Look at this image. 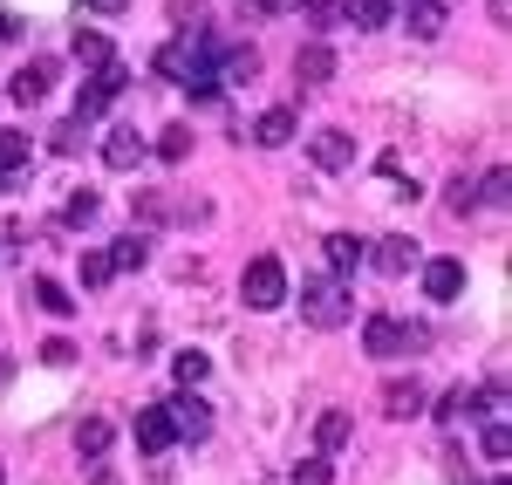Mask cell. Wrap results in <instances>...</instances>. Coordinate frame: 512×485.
I'll return each mask as SVG.
<instances>
[{"instance_id": "obj_1", "label": "cell", "mask_w": 512, "mask_h": 485, "mask_svg": "<svg viewBox=\"0 0 512 485\" xmlns=\"http://www.w3.org/2000/svg\"><path fill=\"white\" fill-rule=\"evenodd\" d=\"M301 315H308V328H349V315H355L349 281L342 274H315L301 287Z\"/></svg>"}, {"instance_id": "obj_2", "label": "cell", "mask_w": 512, "mask_h": 485, "mask_svg": "<svg viewBox=\"0 0 512 485\" xmlns=\"http://www.w3.org/2000/svg\"><path fill=\"white\" fill-rule=\"evenodd\" d=\"M362 349L369 356H417V349H431V328L396 322V315H369L362 322Z\"/></svg>"}, {"instance_id": "obj_3", "label": "cell", "mask_w": 512, "mask_h": 485, "mask_svg": "<svg viewBox=\"0 0 512 485\" xmlns=\"http://www.w3.org/2000/svg\"><path fill=\"white\" fill-rule=\"evenodd\" d=\"M239 294H246V308H253V315H267V308H280V301H287V274H280L274 253L246 260V274H239Z\"/></svg>"}, {"instance_id": "obj_4", "label": "cell", "mask_w": 512, "mask_h": 485, "mask_svg": "<svg viewBox=\"0 0 512 485\" xmlns=\"http://www.w3.org/2000/svg\"><path fill=\"white\" fill-rule=\"evenodd\" d=\"M123 89H130V69H123V62H103V69H96V76L76 89V117H82V123H96V117H103V110H110V103L123 96Z\"/></svg>"}, {"instance_id": "obj_5", "label": "cell", "mask_w": 512, "mask_h": 485, "mask_svg": "<svg viewBox=\"0 0 512 485\" xmlns=\"http://www.w3.org/2000/svg\"><path fill=\"white\" fill-rule=\"evenodd\" d=\"M164 410H171V431H178L185 445H205V438H212V404H205L198 390H178Z\"/></svg>"}, {"instance_id": "obj_6", "label": "cell", "mask_w": 512, "mask_h": 485, "mask_svg": "<svg viewBox=\"0 0 512 485\" xmlns=\"http://www.w3.org/2000/svg\"><path fill=\"white\" fill-rule=\"evenodd\" d=\"M424 410H431V390H424V376H390V383H383V417L410 424V417H424Z\"/></svg>"}, {"instance_id": "obj_7", "label": "cell", "mask_w": 512, "mask_h": 485, "mask_svg": "<svg viewBox=\"0 0 512 485\" xmlns=\"http://www.w3.org/2000/svg\"><path fill=\"white\" fill-rule=\"evenodd\" d=\"M417 281H424V301H458L465 294V267L451 253H437V260H417Z\"/></svg>"}, {"instance_id": "obj_8", "label": "cell", "mask_w": 512, "mask_h": 485, "mask_svg": "<svg viewBox=\"0 0 512 485\" xmlns=\"http://www.w3.org/2000/svg\"><path fill=\"white\" fill-rule=\"evenodd\" d=\"M48 89H55V55L21 62V69H14V82H7V96H14V103H41Z\"/></svg>"}, {"instance_id": "obj_9", "label": "cell", "mask_w": 512, "mask_h": 485, "mask_svg": "<svg viewBox=\"0 0 512 485\" xmlns=\"http://www.w3.org/2000/svg\"><path fill=\"white\" fill-rule=\"evenodd\" d=\"M328 76H335V48H328V41H301V55H294V82H301V96L321 89Z\"/></svg>"}, {"instance_id": "obj_10", "label": "cell", "mask_w": 512, "mask_h": 485, "mask_svg": "<svg viewBox=\"0 0 512 485\" xmlns=\"http://www.w3.org/2000/svg\"><path fill=\"white\" fill-rule=\"evenodd\" d=\"M308 158H315L321 171H349L355 164V137L349 130H315V137H308Z\"/></svg>"}, {"instance_id": "obj_11", "label": "cell", "mask_w": 512, "mask_h": 485, "mask_svg": "<svg viewBox=\"0 0 512 485\" xmlns=\"http://www.w3.org/2000/svg\"><path fill=\"white\" fill-rule=\"evenodd\" d=\"M369 260H376V274H417V240L410 233H390V240L369 246Z\"/></svg>"}, {"instance_id": "obj_12", "label": "cell", "mask_w": 512, "mask_h": 485, "mask_svg": "<svg viewBox=\"0 0 512 485\" xmlns=\"http://www.w3.org/2000/svg\"><path fill=\"white\" fill-rule=\"evenodd\" d=\"M144 151H151L144 130H110V137H103V164H110V171H137Z\"/></svg>"}, {"instance_id": "obj_13", "label": "cell", "mask_w": 512, "mask_h": 485, "mask_svg": "<svg viewBox=\"0 0 512 485\" xmlns=\"http://www.w3.org/2000/svg\"><path fill=\"white\" fill-rule=\"evenodd\" d=\"M164 445H178L171 410H164V404H144V410H137V451H164Z\"/></svg>"}, {"instance_id": "obj_14", "label": "cell", "mask_w": 512, "mask_h": 485, "mask_svg": "<svg viewBox=\"0 0 512 485\" xmlns=\"http://www.w3.org/2000/svg\"><path fill=\"white\" fill-rule=\"evenodd\" d=\"M28 301H35L41 315H55V322H69V315H76L69 287H62V281H48V274H35V281H28Z\"/></svg>"}, {"instance_id": "obj_15", "label": "cell", "mask_w": 512, "mask_h": 485, "mask_svg": "<svg viewBox=\"0 0 512 485\" xmlns=\"http://www.w3.org/2000/svg\"><path fill=\"white\" fill-rule=\"evenodd\" d=\"M253 144H260V151L294 144V110H260V117H253Z\"/></svg>"}, {"instance_id": "obj_16", "label": "cell", "mask_w": 512, "mask_h": 485, "mask_svg": "<svg viewBox=\"0 0 512 485\" xmlns=\"http://www.w3.org/2000/svg\"><path fill=\"white\" fill-rule=\"evenodd\" d=\"M219 82H260V48H219Z\"/></svg>"}, {"instance_id": "obj_17", "label": "cell", "mask_w": 512, "mask_h": 485, "mask_svg": "<svg viewBox=\"0 0 512 485\" xmlns=\"http://www.w3.org/2000/svg\"><path fill=\"white\" fill-rule=\"evenodd\" d=\"M403 28H410L417 41H437V35H444V0H410Z\"/></svg>"}, {"instance_id": "obj_18", "label": "cell", "mask_w": 512, "mask_h": 485, "mask_svg": "<svg viewBox=\"0 0 512 485\" xmlns=\"http://www.w3.org/2000/svg\"><path fill=\"white\" fill-rule=\"evenodd\" d=\"M328 267H335V274H355V267H362V260H369V246L355 240V233H328Z\"/></svg>"}, {"instance_id": "obj_19", "label": "cell", "mask_w": 512, "mask_h": 485, "mask_svg": "<svg viewBox=\"0 0 512 485\" xmlns=\"http://www.w3.org/2000/svg\"><path fill=\"white\" fill-rule=\"evenodd\" d=\"M349 438H355V417H349V410H321V424H315V445H321V451H342Z\"/></svg>"}, {"instance_id": "obj_20", "label": "cell", "mask_w": 512, "mask_h": 485, "mask_svg": "<svg viewBox=\"0 0 512 485\" xmlns=\"http://www.w3.org/2000/svg\"><path fill=\"white\" fill-rule=\"evenodd\" d=\"M144 260H151V240H144V233H123V240H110V267H117V274H137Z\"/></svg>"}, {"instance_id": "obj_21", "label": "cell", "mask_w": 512, "mask_h": 485, "mask_svg": "<svg viewBox=\"0 0 512 485\" xmlns=\"http://www.w3.org/2000/svg\"><path fill=\"white\" fill-rule=\"evenodd\" d=\"M335 7H342V21H349V28H362V35L390 21V0H335Z\"/></svg>"}, {"instance_id": "obj_22", "label": "cell", "mask_w": 512, "mask_h": 485, "mask_svg": "<svg viewBox=\"0 0 512 485\" xmlns=\"http://www.w3.org/2000/svg\"><path fill=\"white\" fill-rule=\"evenodd\" d=\"M151 151H158L164 164H185V158H192V123H164V130H158V144H151Z\"/></svg>"}, {"instance_id": "obj_23", "label": "cell", "mask_w": 512, "mask_h": 485, "mask_svg": "<svg viewBox=\"0 0 512 485\" xmlns=\"http://www.w3.org/2000/svg\"><path fill=\"white\" fill-rule=\"evenodd\" d=\"M110 438H117V431H110V417H82V424H76V451H82V458H103Z\"/></svg>"}, {"instance_id": "obj_24", "label": "cell", "mask_w": 512, "mask_h": 485, "mask_svg": "<svg viewBox=\"0 0 512 485\" xmlns=\"http://www.w3.org/2000/svg\"><path fill=\"white\" fill-rule=\"evenodd\" d=\"M76 62H89V69L117 62V48H110V35H103V28H76Z\"/></svg>"}, {"instance_id": "obj_25", "label": "cell", "mask_w": 512, "mask_h": 485, "mask_svg": "<svg viewBox=\"0 0 512 485\" xmlns=\"http://www.w3.org/2000/svg\"><path fill=\"white\" fill-rule=\"evenodd\" d=\"M28 158H35V144H28L21 130H0V178H14V171H28Z\"/></svg>"}, {"instance_id": "obj_26", "label": "cell", "mask_w": 512, "mask_h": 485, "mask_svg": "<svg viewBox=\"0 0 512 485\" xmlns=\"http://www.w3.org/2000/svg\"><path fill=\"white\" fill-rule=\"evenodd\" d=\"M478 404H485V397H478L472 383H458V390H444V404H437V417H444V424H458V417H478Z\"/></svg>"}, {"instance_id": "obj_27", "label": "cell", "mask_w": 512, "mask_h": 485, "mask_svg": "<svg viewBox=\"0 0 512 485\" xmlns=\"http://www.w3.org/2000/svg\"><path fill=\"white\" fill-rule=\"evenodd\" d=\"M82 130H89V123H55V130H48V151H55V158H82V144H89V137H82Z\"/></svg>"}, {"instance_id": "obj_28", "label": "cell", "mask_w": 512, "mask_h": 485, "mask_svg": "<svg viewBox=\"0 0 512 485\" xmlns=\"http://www.w3.org/2000/svg\"><path fill=\"white\" fill-rule=\"evenodd\" d=\"M205 369H212V356H198V349L171 356V376H178V390H198V383H205Z\"/></svg>"}, {"instance_id": "obj_29", "label": "cell", "mask_w": 512, "mask_h": 485, "mask_svg": "<svg viewBox=\"0 0 512 485\" xmlns=\"http://www.w3.org/2000/svg\"><path fill=\"white\" fill-rule=\"evenodd\" d=\"M96 212H103V199H96V192H76V199L62 205V226H89Z\"/></svg>"}, {"instance_id": "obj_30", "label": "cell", "mask_w": 512, "mask_h": 485, "mask_svg": "<svg viewBox=\"0 0 512 485\" xmlns=\"http://www.w3.org/2000/svg\"><path fill=\"white\" fill-rule=\"evenodd\" d=\"M171 219V199L164 192H137V226H164Z\"/></svg>"}, {"instance_id": "obj_31", "label": "cell", "mask_w": 512, "mask_h": 485, "mask_svg": "<svg viewBox=\"0 0 512 485\" xmlns=\"http://www.w3.org/2000/svg\"><path fill=\"white\" fill-rule=\"evenodd\" d=\"M444 205H451V212L465 219V212L478 205V185H472V178H451V185H444Z\"/></svg>"}, {"instance_id": "obj_32", "label": "cell", "mask_w": 512, "mask_h": 485, "mask_svg": "<svg viewBox=\"0 0 512 485\" xmlns=\"http://www.w3.org/2000/svg\"><path fill=\"white\" fill-rule=\"evenodd\" d=\"M328 479H335L328 451H321V458H301V465H294V485H328Z\"/></svg>"}, {"instance_id": "obj_33", "label": "cell", "mask_w": 512, "mask_h": 485, "mask_svg": "<svg viewBox=\"0 0 512 485\" xmlns=\"http://www.w3.org/2000/svg\"><path fill=\"white\" fill-rule=\"evenodd\" d=\"M110 274H117V267H110V253H96V246H89V253H82V287H103Z\"/></svg>"}, {"instance_id": "obj_34", "label": "cell", "mask_w": 512, "mask_h": 485, "mask_svg": "<svg viewBox=\"0 0 512 485\" xmlns=\"http://www.w3.org/2000/svg\"><path fill=\"white\" fill-rule=\"evenodd\" d=\"M35 356H41L48 369H69V363H76V342H69V335H55V342H41Z\"/></svg>"}, {"instance_id": "obj_35", "label": "cell", "mask_w": 512, "mask_h": 485, "mask_svg": "<svg viewBox=\"0 0 512 485\" xmlns=\"http://www.w3.org/2000/svg\"><path fill=\"white\" fill-rule=\"evenodd\" d=\"M301 21H308V28H335L342 7H335V0H301Z\"/></svg>"}, {"instance_id": "obj_36", "label": "cell", "mask_w": 512, "mask_h": 485, "mask_svg": "<svg viewBox=\"0 0 512 485\" xmlns=\"http://www.w3.org/2000/svg\"><path fill=\"white\" fill-rule=\"evenodd\" d=\"M478 445H485V458H492V465H506V451H512L506 424H499V417H492V424H485V438H478Z\"/></svg>"}, {"instance_id": "obj_37", "label": "cell", "mask_w": 512, "mask_h": 485, "mask_svg": "<svg viewBox=\"0 0 512 485\" xmlns=\"http://www.w3.org/2000/svg\"><path fill=\"white\" fill-rule=\"evenodd\" d=\"M506 171H485V178H478V205H506Z\"/></svg>"}, {"instance_id": "obj_38", "label": "cell", "mask_w": 512, "mask_h": 485, "mask_svg": "<svg viewBox=\"0 0 512 485\" xmlns=\"http://www.w3.org/2000/svg\"><path fill=\"white\" fill-rule=\"evenodd\" d=\"M123 7H130V0H89V14H103V21H110V14H123Z\"/></svg>"}, {"instance_id": "obj_39", "label": "cell", "mask_w": 512, "mask_h": 485, "mask_svg": "<svg viewBox=\"0 0 512 485\" xmlns=\"http://www.w3.org/2000/svg\"><path fill=\"white\" fill-rule=\"evenodd\" d=\"M301 0H260V14H294Z\"/></svg>"}, {"instance_id": "obj_40", "label": "cell", "mask_w": 512, "mask_h": 485, "mask_svg": "<svg viewBox=\"0 0 512 485\" xmlns=\"http://www.w3.org/2000/svg\"><path fill=\"white\" fill-rule=\"evenodd\" d=\"M0 41H21V21L14 14H0Z\"/></svg>"}, {"instance_id": "obj_41", "label": "cell", "mask_w": 512, "mask_h": 485, "mask_svg": "<svg viewBox=\"0 0 512 485\" xmlns=\"http://www.w3.org/2000/svg\"><path fill=\"white\" fill-rule=\"evenodd\" d=\"M451 485H478L472 472H465V458H451Z\"/></svg>"}, {"instance_id": "obj_42", "label": "cell", "mask_w": 512, "mask_h": 485, "mask_svg": "<svg viewBox=\"0 0 512 485\" xmlns=\"http://www.w3.org/2000/svg\"><path fill=\"white\" fill-rule=\"evenodd\" d=\"M506 14H512V0H492V21H506Z\"/></svg>"}, {"instance_id": "obj_43", "label": "cell", "mask_w": 512, "mask_h": 485, "mask_svg": "<svg viewBox=\"0 0 512 485\" xmlns=\"http://www.w3.org/2000/svg\"><path fill=\"white\" fill-rule=\"evenodd\" d=\"M7 383H14V363H7V356H0V390H7Z\"/></svg>"}, {"instance_id": "obj_44", "label": "cell", "mask_w": 512, "mask_h": 485, "mask_svg": "<svg viewBox=\"0 0 512 485\" xmlns=\"http://www.w3.org/2000/svg\"><path fill=\"white\" fill-rule=\"evenodd\" d=\"M89 485H117V479H110V472H96V479H89Z\"/></svg>"}, {"instance_id": "obj_45", "label": "cell", "mask_w": 512, "mask_h": 485, "mask_svg": "<svg viewBox=\"0 0 512 485\" xmlns=\"http://www.w3.org/2000/svg\"><path fill=\"white\" fill-rule=\"evenodd\" d=\"M0 479H7V472H0Z\"/></svg>"}, {"instance_id": "obj_46", "label": "cell", "mask_w": 512, "mask_h": 485, "mask_svg": "<svg viewBox=\"0 0 512 485\" xmlns=\"http://www.w3.org/2000/svg\"><path fill=\"white\" fill-rule=\"evenodd\" d=\"M499 485H506V479H499Z\"/></svg>"}]
</instances>
